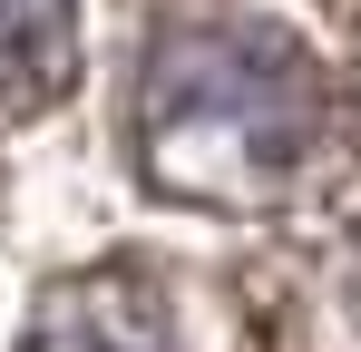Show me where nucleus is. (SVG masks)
Instances as JSON below:
<instances>
[{
  "instance_id": "nucleus-2",
  "label": "nucleus",
  "mask_w": 361,
  "mask_h": 352,
  "mask_svg": "<svg viewBox=\"0 0 361 352\" xmlns=\"http://www.w3.org/2000/svg\"><path fill=\"white\" fill-rule=\"evenodd\" d=\"M30 352H195L166 293L137 274H98V284H59L49 313L30 323Z\"/></svg>"
},
{
  "instance_id": "nucleus-3",
  "label": "nucleus",
  "mask_w": 361,
  "mask_h": 352,
  "mask_svg": "<svg viewBox=\"0 0 361 352\" xmlns=\"http://www.w3.org/2000/svg\"><path fill=\"white\" fill-rule=\"evenodd\" d=\"M78 78V0H0V117L68 98Z\"/></svg>"
},
{
  "instance_id": "nucleus-1",
  "label": "nucleus",
  "mask_w": 361,
  "mask_h": 352,
  "mask_svg": "<svg viewBox=\"0 0 361 352\" xmlns=\"http://www.w3.org/2000/svg\"><path fill=\"white\" fill-rule=\"evenodd\" d=\"M342 157V88L264 10H176L137 69V167L185 206H283Z\"/></svg>"
}]
</instances>
